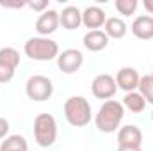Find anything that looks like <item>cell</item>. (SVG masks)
<instances>
[{
  "label": "cell",
  "mask_w": 153,
  "mask_h": 151,
  "mask_svg": "<svg viewBox=\"0 0 153 151\" xmlns=\"http://www.w3.org/2000/svg\"><path fill=\"white\" fill-rule=\"evenodd\" d=\"M150 76H152V78H153V73H152V75H150Z\"/></svg>",
  "instance_id": "obj_27"
},
{
  "label": "cell",
  "mask_w": 153,
  "mask_h": 151,
  "mask_svg": "<svg viewBox=\"0 0 153 151\" xmlns=\"http://www.w3.org/2000/svg\"><path fill=\"white\" fill-rule=\"evenodd\" d=\"M23 52H25V55L29 59L39 61V62H46V61L57 59V55L61 53L57 41H53L50 38H41V36L27 39L25 44H23Z\"/></svg>",
  "instance_id": "obj_2"
},
{
  "label": "cell",
  "mask_w": 153,
  "mask_h": 151,
  "mask_svg": "<svg viewBox=\"0 0 153 151\" xmlns=\"http://www.w3.org/2000/svg\"><path fill=\"white\" fill-rule=\"evenodd\" d=\"M34 139L41 148H52L57 141V121L52 114H38L34 119Z\"/></svg>",
  "instance_id": "obj_4"
},
{
  "label": "cell",
  "mask_w": 153,
  "mask_h": 151,
  "mask_svg": "<svg viewBox=\"0 0 153 151\" xmlns=\"http://www.w3.org/2000/svg\"><path fill=\"white\" fill-rule=\"evenodd\" d=\"M125 117V107L117 100H107L102 103L98 112L94 115V124L103 133H112L119 128L121 121Z\"/></svg>",
  "instance_id": "obj_1"
},
{
  "label": "cell",
  "mask_w": 153,
  "mask_h": 151,
  "mask_svg": "<svg viewBox=\"0 0 153 151\" xmlns=\"http://www.w3.org/2000/svg\"><path fill=\"white\" fill-rule=\"evenodd\" d=\"M84 64V55L80 50L76 48H68V50H62L59 55H57V68L66 73V75H71L76 73Z\"/></svg>",
  "instance_id": "obj_8"
},
{
  "label": "cell",
  "mask_w": 153,
  "mask_h": 151,
  "mask_svg": "<svg viewBox=\"0 0 153 151\" xmlns=\"http://www.w3.org/2000/svg\"><path fill=\"white\" fill-rule=\"evenodd\" d=\"M146 100L141 96L139 91H134V93H126L125 98H123V107L128 109L130 112L134 114H141L144 109H146Z\"/></svg>",
  "instance_id": "obj_18"
},
{
  "label": "cell",
  "mask_w": 153,
  "mask_h": 151,
  "mask_svg": "<svg viewBox=\"0 0 153 151\" xmlns=\"http://www.w3.org/2000/svg\"><path fill=\"white\" fill-rule=\"evenodd\" d=\"M0 151H29V142L23 135L14 133V135H7L2 142H0Z\"/></svg>",
  "instance_id": "obj_17"
},
{
  "label": "cell",
  "mask_w": 153,
  "mask_h": 151,
  "mask_svg": "<svg viewBox=\"0 0 153 151\" xmlns=\"http://www.w3.org/2000/svg\"><path fill=\"white\" fill-rule=\"evenodd\" d=\"M117 151H143L141 148H117Z\"/></svg>",
  "instance_id": "obj_25"
},
{
  "label": "cell",
  "mask_w": 153,
  "mask_h": 151,
  "mask_svg": "<svg viewBox=\"0 0 153 151\" xmlns=\"http://www.w3.org/2000/svg\"><path fill=\"white\" fill-rule=\"evenodd\" d=\"M59 25H61L59 23V13L53 9H46L36 20V32L41 38H48L50 34H53L57 30Z\"/></svg>",
  "instance_id": "obj_11"
},
{
  "label": "cell",
  "mask_w": 153,
  "mask_h": 151,
  "mask_svg": "<svg viewBox=\"0 0 153 151\" xmlns=\"http://www.w3.org/2000/svg\"><path fill=\"white\" fill-rule=\"evenodd\" d=\"M25 93L34 101H46L53 94V84L45 75H32L25 84Z\"/></svg>",
  "instance_id": "obj_5"
},
{
  "label": "cell",
  "mask_w": 153,
  "mask_h": 151,
  "mask_svg": "<svg viewBox=\"0 0 153 151\" xmlns=\"http://www.w3.org/2000/svg\"><path fill=\"white\" fill-rule=\"evenodd\" d=\"M117 148H141L143 146V132L135 124H126L119 128L117 133Z\"/></svg>",
  "instance_id": "obj_10"
},
{
  "label": "cell",
  "mask_w": 153,
  "mask_h": 151,
  "mask_svg": "<svg viewBox=\"0 0 153 151\" xmlns=\"http://www.w3.org/2000/svg\"><path fill=\"white\" fill-rule=\"evenodd\" d=\"M152 121H153V110H152Z\"/></svg>",
  "instance_id": "obj_26"
},
{
  "label": "cell",
  "mask_w": 153,
  "mask_h": 151,
  "mask_svg": "<svg viewBox=\"0 0 153 151\" xmlns=\"http://www.w3.org/2000/svg\"><path fill=\"white\" fill-rule=\"evenodd\" d=\"M109 36L103 32V30H89L85 32V36L82 39L84 46L89 50V52H102L109 46Z\"/></svg>",
  "instance_id": "obj_15"
},
{
  "label": "cell",
  "mask_w": 153,
  "mask_h": 151,
  "mask_svg": "<svg viewBox=\"0 0 153 151\" xmlns=\"http://www.w3.org/2000/svg\"><path fill=\"white\" fill-rule=\"evenodd\" d=\"M116 9L119 11V14L123 16H132L137 11V0H116Z\"/></svg>",
  "instance_id": "obj_20"
},
{
  "label": "cell",
  "mask_w": 153,
  "mask_h": 151,
  "mask_svg": "<svg viewBox=\"0 0 153 151\" xmlns=\"http://www.w3.org/2000/svg\"><path fill=\"white\" fill-rule=\"evenodd\" d=\"M7 133H9V121L0 117V141H4L7 137Z\"/></svg>",
  "instance_id": "obj_23"
},
{
  "label": "cell",
  "mask_w": 153,
  "mask_h": 151,
  "mask_svg": "<svg viewBox=\"0 0 153 151\" xmlns=\"http://www.w3.org/2000/svg\"><path fill=\"white\" fill-rule=\"evenodd\" d=\"M116 85L125 91V93H134L137 91L139 87V82H141V75L135 68H130V66H125L121 68L117 73H116Z\"/></svg>",
  "instance_id": "obj_9"
},
{
  "label": "cell",
  "mask_w": 153,
  "mask_h": 151,
  "mask_svg": "<svg viewBox=\"0 0 153 151\" xmlns=\"http://www.w3.org/2000/svg\"><path fill=\"white\" fill-rule=\"evenodd\" d=\"M59 23L66 30H76L82 25V11L76 5H66L62 13H59Z\"/></svg>",
  "instance_id": "obj_14"
},
{
  "label": "cell",
  "mask_w": 153,
  "mask_h": 151,
  "mask_svg": "<svg viewBox=\"0 0 153 151\" xmlns=\"http://www.w3.org/2000/svg\"><path fill=\"white\" fill-rule=\"evenodd\" d=\"M0 5L5 9H22L27 7V2H20V0H0Z\"/></svg>",
  "instance_id": "obj_22"
},
{
  "label": "cell",
  "mask_w": 153,
  "mask_h": 151,
  "mask_svg": "<svg viewBox=\"0 0 153 151\" xmlns=\"http://www.w3.org/2000/svg\"><path fill=\"white\" fill-rule=\"evenodd\" d=\"M137 91L141 93V96L146 100V103H152L153 105V78L150 75L141 76V82H139V87Z\"/></svg>",
  "instance_id": "obj_19"
},
{
  "label": "cell",
  "mask_w": 153,
  "mask_h": 151,
  "mask_svg": "<svg viewBox=\"0 0 153 151\" xmlns=\"http://www.w3.org/2000/svg\"><path fill=\"white\" fill-rule=\"evenodd\" d=\"M130 30L134 32V36L137 39H143V41H150L153 39V16L150 14H141L134 20Z\"/></svg>",
  "instance_id": "obj_13"
},
{
  "label": "cell",
  "mask_w": 153,
  "mask_h": 151,
  "mask_svg": "<svg viewBox=\"0 0 153 151\" xmlns=\"http://www.w3.org/2000/svg\"><path fill=\"white\" fill-rule=\"evenodd\" d=\"M103 32L109 36V39H121L126 36L128 27H126L125 20H121L117 16H111V18H107V21L103 25Z\"/></svg>",
  "instance_id": "obj_16"
},
{
  "label": "cell",
  "mask_w": 153,
  "mask_h": 151,
  "mask_svg": "<svg viewBox=\"0 0 153 151\" xmlns=\"http://www.w3.org/2000/svg\"><path fill=\"white\" fill-rule=\"evenodd\" d=\"M64 117L75 128L87 126L91 123V105H89V101L84 96H70L64 101Z\"/></svg>",
  "instance_id": "obj_3"
},
{
  "label": "cell",
  "mask_w": 153,
  "mask_h": 151,
  "mask_svg": "<svg viewBox=\"0 0 153 151\" xmlns=\"http://www.w3.org/2000/svg\"><path fill=\"white\" fill-rule=\"evenodd\" d=\"M27 7H30L34 11H39V13H45L48 9V0H29Z\"/></svg>",
  "instance_id": "obj_21"
},
{
  "label": "cell",
  "mask_w": 153,
  "mask_h": 151,
  "mask_svg": "<svg viewBox=\"0 0 153 151\" xmlns=\"http://www.w3.org/2000/svg\"><path fill=\"white\" fill-rule=\"evenodd\" d=\"M107 21L105 11L98 5H89L82 11V25H85L89 30H100Z\"/></svg>",
  "instance_id": "obj_12"
},
{
  "label": "cell",
  "mask_w": 153,
  "mask_h": 151,
  "mask_svg": "<svg viewBox=\"0 0 153 151\" xmlns=\"http://www.w3.org/2000/svg\"><path fill=\"white\" fill-rule=\"evenodd\" d=\"M18 66H20V52L13 46L0 48V84L11 82Z\"/></svg>",
  "instance_id": "obj_6"
},
{
  "label": "cell",
  "mask_w": 153,
  "mask_h": 151,
  "mask_svg": "<svg viewBox=\"0 0 153 151\" xmlns=\"http://www.w3.org/2000/svg\"><path fill=\"white\" fill-rule=\"evenodd\" d=\"M117 91V85H116V78L109 73H102V75L94 76L93 84H91V93L94 98L98 100H111Z\"/></svg>",
  "instance_id": "obj_7"
},
{
  "label": "cell",
  "mask_w": 153,
  "mask_h": 151,
  "mask_svg": "<svg viewBox=\"0 0 153 151\" xmlns=\"http://www.w3.org/2000/svg\"><path fill=\"white\" fill-rule=\"evenodd\" d=\"M144 9H146L150 14H153V0H144Z\"/></svg>",
  "instance_id": "obj_24"
}]
</instances>
